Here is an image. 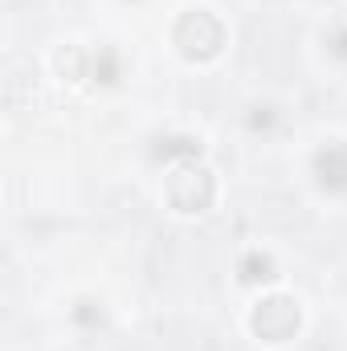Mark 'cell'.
<instances>
[{
  "mask_svg": "<svg viewBox=\"0 0 347 351\" xmlns=\"http://www.w3.org/2000/svg\"><path fill=\"white\" fill-rule=\"evenodd\" d=\"M233 282L241 286V290H265V286H282L286 282V269H282V254L270 245V241H246V245H237V254H233Z\"/></svg>",
  "mask_w": 347,
  "mask_h": 351,
  "instance_id": "5b68a950",
  "label": "cell"
},
{
  "mask_svg": "<svg viewBox=\"0 0 347 351\" xmlns=\"http://www.w3.org/2000/svg\"><path fill=\"white\" fill-rule=\"evenodd\" d=\"M241 127H246L254 139H274V135L286 127V102H278L274 94H254V98L241 106Z\"/></svg>",
  "mask_w": 347,
  "mask_h": 351,
  "instance_id": "8992f818",
  "label": "cell"
},
{
  "mask_svg": "<svg viewBox=\"0 0 347 351\" xmlns=\"http://www.w3.org/2000/svg\"><path fill=\"white\" fill-rule=\"evenodd\" d=\"M339 298H344V306H347V269H344V278H339Z\"/></svg>",
  "mask_w": 347,
  "mask_h": 351,
  "instance_id": "ba28073f",
  "label": "cell"
},
{
  "mask_svg": "<svg viewBox=\"0 0 347 351\" xmlns=\"http://www.w3.org/2000/svg\"><path fill=\"white\" fill-rule=\"evenodd\" d=\"M319 49H323V58H327L331 66L347 70V16H331V21L323 25V33H319Z\"/></svg>",
  "mask_w": 347,
  "mask_h": 351,
  "instance_id": "52a82bcc",
  "label": "cell"
},
{
  "mask_svg": "<svg viewBox=\"0 0 347 351\" xmlns=\"http://www.w3.org/2000/svg\"><path fill=\"white\" fill-rule=\"evenodd\" d=\"M307 323H311V311H307L302 294L290 290L286 282H282V286L254 290L250 302L241 306V331L265 351L294 348V343L307 335Z\"/></svg>",
  "mask_w": 347,
  "mask_h": 351,
  "instance_id": "6da1fadb",
  "label": "cell"
},
{
  "mask_svg": "<svg viewBox=\"0 0 347 351\" xmlns=\"http://www.w3.org/2000/svg\"><path fill=\"white\" fill-rule=\"evenodd\" d=\"M302 184L319 204L347 208V135L327 131L307 143L302 152Z\"/></svg>",
  "mask_w": 347,
  "mask_h": 351,
  "instance_id": "277c9868",
  "label": "cell"
},
{
  "mask_svg": "<svg viewBox=\"0 0 347 351\" xmlns=\"http://www.w3.org/2000/svg\"><path fill=\"white\" fill-rule=\"evenodd\" d=\"M233 29L213 4H184L168 16V49L188 70H217L229 53Z\"/></svg>",
  "mask_w": 347,
  "mask_h": 351,
  "instance_id": "7a4b0ae2",
  "label": "cell"
},
{
  "mask_svg": "<svg viewBox=\"0 0 347 351\" xmlns=\"http://www.w3.org/2000/svg\"><path fill=\"white\" fill-rule=\"evenodd\" d=\"M221 196H225L221 172L204 156L176 160L160 172V204L176 221H200V217L217 213Z\"/></svg>",
  "mask_w": 347,
  "mask_h": 351,
  "instance_id": "3957f363",
  "label": "cell"
}]
</instances>
